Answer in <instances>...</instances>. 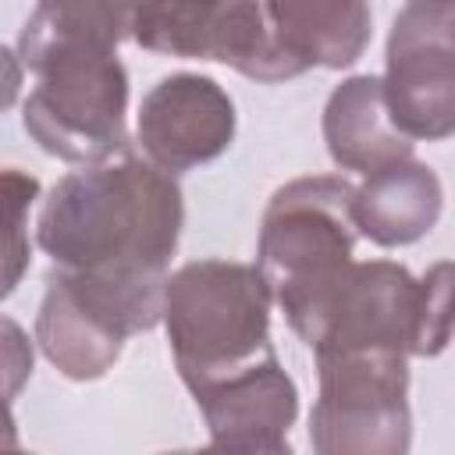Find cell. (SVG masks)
<instances>
[{
	"instance_id": "6da1fadb",
	"label": "cell",
	"mask_w": 455,
	"mask_h": 455,
	"mask_svg": "<svg viewBox=\"0 0 455 455\" xmlns=\"http://www.w3.org/2000/svg\"><path fill=\"white\" fill-rule=\"evenodd\" d=\"M185 224L174 174L121 149L64 174L39 206L36 242L53 267L117 284H167Z\"/></svg>"
},
{
	"instance_id": "7a4b0ae2",
	"label": "cell",
	"mask_w": 455,
	"mask_h": 455,
	"mask_svg": "<svg viewBox=\"0 0 455 455\" xmlns=\"http://www.w3.org/2000/svg\"><path fill=\"white\" fill-rule=\"evenodd\" d=\"M270 288L249 263L192 259L167 274L164 313L174 366L185 387L242 370L270 345Z\"/></svg>"
},
{
	"instance_id": "3957f363",
	"label": "cell",
	"mask_w": 455,
	"mask_h": 455,
	"mask_svg": "<svg viewBox=\"0 0 455 455\" xmlns=\"http://www.w3.org/2000/svg\"><path fill=\"white\" fill-rule=\"evenodd\" d=\"M355 185L334 174L295 178L281 185L259 224L256 270L288 323L352 263L355 252Z\"/></svg>"
},
{
	"instance_id": "277c9868",
	"label": "cell",
	"mask_w": 455,
	"mask_h": 455,
	"mask_svg": "<svg viewBox=\"0 0 455 455\" xmlns=\"http://www.w3.org/2000/svg\"><path fill=\"white\" fill-rule=\"evenodd\" d=\"M36 89L21 107L32 142L68 164H100L124 149L128 71L117 53L53 50L32 68Z\"/></svg>"
},
{
	"instance_id": "5b68a950",
	"label": "cell",
	"mask_w": 455,
	"mask_h": 455,
	"mask_svg": "<svg viewBox=\"0 0 455 455\" xmlns=\"http://www.w3.org/2000/svg\"><path fill=\"white\" fill-rule=\"evenodd\" d=\"M409 355L387 348L316 355L320 395L309 444L320 455H402L412 441Z\"/></svg>"
},
{
	"instance_id": "8992f818",
	"label": "cell",
	"mask_w": 455,
	"mask_h": 455,
	"mask_svg": "<svg viewBox=\"0 0 455 455\" xmlns=\"http://www.w3.org/2000/svg\"><path fill=\"white\" fill-rule=\"evenodd\" d=\"M291 331L313 348V355L359 348L419 355L423 281L391 259H352L291 320Z\"/></svg>"
},
{
	"instance_id": "52a82bcc",
	"label": "cell",
	"mask_w": 455,
	"mask_h": 455,
	"mask_svg": "<svg viewBox=\"0 0 455 455\" xmlns=\"http://www.w3.org/2000/svg\"><path fill=\"white\" fill-rule=\"evenodd\" d=\"M132 39L149 53L228 64L252 82L302 75L274 43L259 0H142Z\"/></svg>"
},
{
	"instance_id": "ba28073f",
	"label": "cell",
	"mask_w": 455,
	"mask_h": 455,
	"mask_svg": "<svg viewBox=\"0 0 455 455\" xmlns=\"http://www.w3.org/2000/svg\"><path fill=\"white\" fill-rule=\"evenodd\" d=\"M455 0H409L387 36L384 100L409 139L441 142L455 128Z\"/></svg>"
},
{
	"instance_id": "9c48e42d",
	"label": "cell",
	"mask_w": 455,
	"mask_h": 455,
	"mask_svg": "<svg viewBox=\"0 0 455 455\" xmlns=\"http://www.w3.org/2000/svg\"><path fill=\"white\" fill-rule=\"evenodd\" d=\"M235 139V103L206 75H167L139 103V146L167 174L217 160Z\"/></svg>"
},
{
	"instance_id": "30bf717a",
	"label": "cell",
	"mask_w": 455,
	"mask_h": 455,
	"mask_svg": "<svg viewBox=\"0 0 455 455\" xmlns=\"http://www.w3.org/2000/svg\"><path fill=\"white\" fill-rule=\"evenodd\" d=\"M206 419L210 444L224 451H288V430L299 416V387L281 370L277 355L220 373L188 387Z\"/></svg>"
},
{
	"instance_id": "8fae6325",
	"label": "cell",
	"mask_w": 455,
	"mask_h": 455,
	"mask_svg": "<svg viewBox=\"0 0 455 455\" xmlns=\"http://www.w3.org/2000/svg\"><path fill=\"white\" fill-rule=\"evenodd\" d=\"M135 334L124 309L71 270L53 267L36 313L43 355L71 380H100Z\"/></svg>"
},
{
	"instance_id": "7c38bea8",
	"label": "cell",
	"mask_w": 455,
	"mask_h": 455,
	"mask_svg": "<svg viewBox=\"0 0 455 455\" xmlns=\"http://www.w3.org/2000/svg\"><path fill=\"white\" fill-rule=\"evenodd\" d=\"M274 43L302 68H352L373 36L366 0H259Z\"/></svg>"
},
{
	"instance_id": "4fadbf2b",
	"label": "cell",
	"mask_w": 455,
	"mask_h": 455,
	"mask_svg": "<svg viewBox=\"0 0 455 455\" xmlns=\"http://www.w3.org/2000/svg\"><path fill=\"white\" fill-rule=\"evenodd\" d=\"M441 203L444 192L437 174L427 164L405 156L366 174V181L352 196V217L359 235L384 249H395L430 235L441 217Z\"/></svg>"
},
{
	"instance_id": "5bb4252c",
	"label": "cell",
	"mask_w": 455,
	"mask_h": 455,
	"mask_svg": "<svg viewBox=\"0 0 455 455\" xmlns=\"http://www.w3.org/2000/svg\"><path fill=\"white\" fill-rule=\"evenodd\" d=\"M323 142L341 171L363 174L412 156V139L395 128L377 75H352L327 96Z\"/></svg>"
},
{
	"instance_id": "9a60e30c",
	"label": "cell",
	"mask_w": 455,
	"mask_h": 455,
	"mask_svg": "<svg viewBox=\"0 0 455 455\" xmlns=\"http://www.w3.org/2000/svg\"><path fill=\"white\" fill-rule=\"evenodd\" d=\"M142 0H36L21 36V68H32L53 50H103L117 53V43L132 36V21Z\"/></svg>"
},
{
	"instance_id": "2e32d148",
	"label": "cell",
	"mask_w": 455,
	"mask_h": 455,
	"mask_svg": "<svg viewBox=\"0 0 455 455\" xmlns=\"http://www.w3.org/2000/svg\"><path fill=\"white\" fill-rule=\"evenodd\" d=\"M39 199V178L18 167H0V299H7L28 263H32V245H28V210Z\"/></svg>"
},
{
	"instance_id": "e0dca14e",
	"label": "cell",
	"mask_w": 455,
	"mask_h": 455,
	"mask_svg": "<svg viewBox=\"0 0 455 455\" xmlns=\"http://www.w3.org/2000/svg\"><path fill=\"white\" fill-rule=\"evenodd\" d=\"M448 299H451V263H434L423 274V334H419L423 359L444 352L448 345V334H451Z\"/></svg>"
},
{
	"instance_id": "ac0fdd59",
	"label": "cell",
	"mask_w": 455,
	"mask_h": 455,
	"mask_svg": "<svg viewBox=\"0 0 455 455\" xmlns=\"http://www.w3.org/2000/svg\"><path fill=\"white\" fill-rule=\"evenodd\" d=\"M32 363H36V352H32V341L28 334L0 313V398H14L28 377H32Z\"/></svg>"
},
{
	"instance_id": "d6986e66",
	"label": "cell",
	"mask_w": 455,
	"mask_h": 455,
	"mask_svg": "<svg viewBox=\"0 0 455 455\" xmlns=\"http://www.w3.org/2000/svg\"><path fill=\"white\" fill-rule=\"evenodd\" d=\"M21 57L7 46H0V114L18 100V89H21Z\"/></svg>"
},
{
	"instance_id": "ffe728a7",
	"label": "cell",
	"mask_w": 455,
	"mask_h": 455,
	"mask_svg": "<svg viewBox=\"0 0 455 455\" xmlns=\"http://www.w3.org/2000/svg\"><path fill=\"white\" fill-rule=\"evenodd\" d=\"M18 423L11 416V402L0 398V448H18Z\"/></svg>"
}]
</instances>
